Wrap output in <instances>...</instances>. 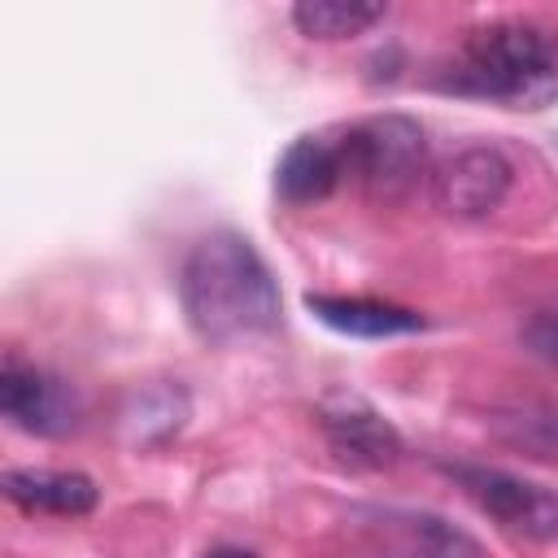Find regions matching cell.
Segmentation results:
<instances>
[{
    "label": "cell",
    "instance_id": "9c48e42d",
    "mask_svg": "<svg viewBox=\"0 0 558 558\" xmlns=\"http://www.w3.org/2000/svg\"><path fill=\"white\" fill-rule=\"evenodd\" d=\"M4 497L31 514H61L78 519L92 514L100 501V488L83 471H48V466H22L4 471Z\"/></svg>",
    "mask_w": 558,
    "mask_h": 558
},
{
    "label": "cell",
    "instance_id": "8992f818",
    "mask_svg": "<svg viewBox=\"0 0 558 558\" xmlns=\"http://www.w3.org/2000/svg\"><path fill=\"white\" fill-rule=\"evenodd\" d=\"M0 414L31 436H65L78 423V397L65 379L26 362L22 353H4L0 366Z\"/></svg>",
    "mask_w": 558,
    "mask_h": 558
},
{
    "label": "cell",
    "instance_id": "7a4b0ae2",
    "mask_svg": "<svg viewBox=\"0 0 558 558\" xmlns=\"http://www.w3.org/2000/svg\"><path fill=\"white\" fill-rule=\"evenodd\" d=\"M436 87L506 109H545L558 96V35L532 17L484 22L440 65Z\"/></svg>",
    "mask_w": 558,
    "mask_h": 558
},
{
    "label": "cell",
    "instance_id": "3957f363",
    "mask_svg": "<svg viewBox=\"0 0 558 558\" xmlns=\"http://www.w3.org/2000/svg\"><path fill=\"white\" fill-rule=\"evenodd\" d=\"M340 161L344 179L362 187L375 205H401L427 174V140L423 126L405 113H375L340 135Z\"/></svg>",
    "mask_w": 558,
    "mask_h": 558
},
{
    "label": "cell",
    "instance_id": "52a82bcc",
    "mask_svg": "<svg viewBox=\"0 0 558 558\" xmlns=\"http://www.w3.org/2000/svg\"><path fill=\"white\" fill-rule=\"evenodd\" d=\"M318 427L331 445V453L344 462V466H357V471H384L401 458V436L397 427L362 397L353 392H331L323 397L318 405Z\"/></svg>",
    "mask_w": 558,
    "mask_h": 558
},
{
    "label": "cell",
    "instance_id": "9a60e30c",
    "mask_svg": "<svg viewBox=\"0 0 558 558\" xmlns=\"http://www.w3.org/2000/svg\"><path fill=\"white\" fill-rule=\"evenodd\" d=\"M209 558H253V554L248 549H214Z\"/></svg>",
    "mask_w": 558,
    "mask_h": 558
},
{
    "label": "cell",
    "instance_id": "4fadbf2b",
    "mask_svg": "<svg viewBox=\"0 0 558 558\" xmlns=\"http://www.w3.org/2000/svg\"><path fill=\"white\" fill-rule=\"evenodd\" d=\"M523 344H527L541 362L558 366V305L536 310V314L523 323Z\"/></svg>",
    "mask_w": 558,
    "mask_h": 558
},
{
    "label": "cell",
    "instance_id": "8fae6325",
    "mask_svg": "<svg viewBox=\"0 0 558 558\" xmlns=\"http://www.w3.org/2000/svg\"><path fill=\"white\" fill-rule=\"evenodd\" d=\"M384 0H301L292 9V22L305 39H353L384 22Z\"/></svg>",
    "mask_w": 558,
    "mask_h": 558
},
{
    "label": "cell",
    "instance_id": "30bf717a",
    "mask_svg": "<svg viewBox=\"0 0 558 558\" xmlns=\"http://www.w3.org/2000/svg\"><path fill=\"white\" fill-rule=\"evenodd\" d=\"M305 310L314 318H323L327 327L344 331V336H362V340H384V336H405V331H423L427 318L410 305H392L379 296H323L310 292Z\"/></svg>",
    "mask_w": 558,
    "mask_h": 558
},
{
    "label": "cell",
    "instance_id": "6da1fadb",
    "mask_svg": "<svg viewBox=\"0 0 558 558\" xmlns=\"http://www.w3.org/2000/svg\"><path fill=\"white\" fill-rule=\"evenodd\" d=\"M179 301L192 331L209 344H240L279 327V288L270 266L240 231H209L179 270Z\"/></svg>",
    "mask_w": 558,
    "mask_h": 558
},
{
    "label": "cell",
    "instance_id": "ba28073f",
    "mask_svg": "<svg viewBox=\"0 0 558 558\" xmlns=\"http://www.w3.org/2000/svg\"><path fill=\"white\" fill-rule=\"evenodd\" d=\"M340 183H344V161L336 135H301L283 148L275 166V192L288 205H314L331 196Z\"/></svg>",
    "mask_w": 558,
    "mask_h": 558
},
{
    "label": "cell",
    "instance_id": "5b68a950",
    "mask_svg": "<svg viewBox=\"0 0 558 558\" xmlns=\"http://www.w3.org/2000/svg\"><path fill=\"white\" fill-rule=\"evenodd\" d=\"M449 475H458L466 497L480 510H488L506 532L527 536V541L558 536V493L532 480H519L510 471H497V466H449Z\"/></svg>",
    "mask_w": 558,
    "mask_h": 558
},
{
    "label": "cell",
    "instance_id": "7c38bea8",
    "mask_svg": "<svg viewBox=\"0 0 558 558\" xmlns=\"http://www.w3.org/2000/svg\"><path fill=\"white\" fill-rule=\"evenodd\" d=\"M506 440L532 458L558 462V410H523L506 418Z\"/></svg>",
    "mask_w": 558,
    "mask_h": 558
},
{
    "label": "cell",
    "instance_id": "5bb4252c",
    "mask_svg": "<svg viewBox=\"0 0 558 558\" xmlns=\"http://www.w3.org/2000/svg\"><path fill=\"white\" fill-rule=\"evenodd\" d=\"M344 558H401V554L397 549H384V545H366V549H353Z\"/></svg>",
    "mask_w": 558,
    "mask_h": 558
},
{
    "label": "cell",
    "instance_id": "277c9868",
    "mask_svg": "<svg viewBox=\"0 0 558 558\" xmlns=\"http://www.w3.org/2000/svg\"><path fill=\"white\" fill-rule=\"evenodd\" d=\"M427 183L436 209H445L449 218H488L493 209H501L514 183V166L493 144H466L445 161H436Z\"/></svg>",
    "mask_w": 558,
    "mask_h": 558
}]
</instances>
